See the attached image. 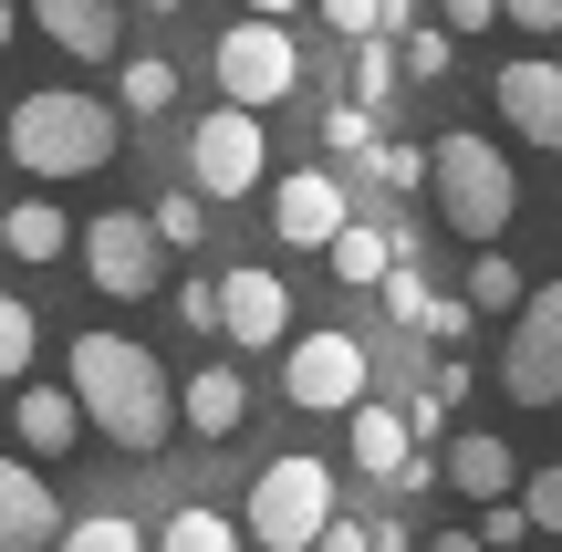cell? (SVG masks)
Returning <instances> with one entry per match:
<instances>
[{
    "label": "cell",
    "mask_w": 562,
    "mask_h": 552,
    "mask_svg": "<svg viewBox=\"0 0 562 552\" xmlns=\"http://www.w3.org/2000/svg\"><path fill=\"white\" fill-rule=\"evenodd\" d=\"M63 386H74L83 428L136 449V459H157L167 438H178V375H167L136 334H104V324L74 334V345H63Z\"/></svg>",
    "instance_id": "6da1fadb"
},
{
    "label": "cell",
    "mask_w": 562,
    "mask_h": 552,
    "mask_svg": "<svg viewBox=\"0 0 562 552\" xmlns=\"http://www.w3.org/2000/svg\"><path fill=\"white\" fill-rule=\"evenodd\" d=\"M115 146H125V115H115L104 94L42 83V94L11 104V167H21V178H42V188H63V178H104V167H115Z\"/></svg>",
    "instance_id": "7a4b0ae2"
},
{
    "label": "cell",
    "mask_w": 562,
    "mask_h": 552,
    "mask_svg": "<svg viewBox=\"0 0 562 552\" xmlns=\"http://www.w3.org/2000/svg\"><path fill=\"white\" fill-rule=\"evenodd\" d=\"M427 199H438V219L459 229L469 250H501V229L521 219V178H510V157L490 136H469V125H448V136L427 146Z\"/></svg>",
    "instance_id": "3957f363"
},
{
    "label": "cell",
    "mask_w": 562,
    "mask_h": 552,
    "mask_svg": "<svg viewBox=\"0 0 562 552\" xmlns=\"http://www.w3.org/2000/svg\"><path fill=\"white\" fill-rule=\"evenodd\" d=\"M334 511H344L334 470H323L313 449H281V459H261V480H250V500H240V542H261V552H313Z\"/></svg>",
    "instance_id": "277c9868"
},
{
    "label": "cell",
    "mask_w": 562,
    "mask_h": 552,
    "mask_svg": "<svg viewBox=\"0 0 562 552\" xmlns=\"http://www.w3.org/2000/svg\"><path fill=\"white\" fill-rule=\"evenodd\" d=\"M364 386H375V345L344 324H313L302 345H281V396H292L302 417H355Z\"/></svg>",
    "instance_id": "5b68a950"
},
{
    "label": "cell",
    "mask_w": 562,
    "mask_h": 552,
    "mask_svg": "<svg viewBox=\"0 0 562 552\" xmlns=\"http://www.w3.org/2000/svg\"><path fill=\"white\" fill-rule=\"evenodd\" d=\"M209 74H220V104H240V115H271L281 94H302V42L292 21H229L220 53H209Z\"/></svg>",
    "instance_id": "8992f818"
},
{
    "label": "cell",
    "mask_w": 562,
    "mask_h": 552,
    "mask_svg": "<svg viewBox=\"0 0 562 552\" xmlns=\"http://www.w3.org/2000/svg\"><path fill=\"white\" fill-rule=\"evenodd\" d=\"M261 178H271V136H261V115H240V104H209V115L188 125V188H199L209 209H229V199H250Z\"/></svg>",
    "instance_id": "52a82bcc"
},
{
    "label": "cell",
    "mask_w": 562,
    "mask_h": 552,
    "mask_svg": "<svg viewBox=\"0 0 562 552\" xmlns=\"http://www.w3.org/2000/svg\"><path fill=\"white\" fill-rule=\"evenodd\" d=\"M74 250H83V282H94L104 303H146V292L167 282V250H157V229H146V209H94V219L74 229Z\"/></svg>",
    "instance_id": "ba28073f"
},
{
    "label": "cell",
    "mask_w": 562,
    "mask_h": 552,
    "mask_svg": "<svg viewBox=\"0 0 562 552\" xmlns=\"http://www.w3.org/2000/svg\"><path fill=\"white\" fill-rule=\"evenodd\" d=\"M501 386H510V407H562V282H531V303L510 313Z\"/></svg>",
    "instance_id": "9c48e42d"
},
{
    "label": "cell",
    "mask_w": 562,
    "mask_h": 552,
    "mask_svg": "<svg viewBox=\"0 0 562 552\" xmlns=\"http://www.w3.org/2000/svg\"><path fill=\"white\" fill-rule=\"evenodd\" d=\"M220 345H240V354L292 345V282L271 261H229L220 271Z\"/></svg>",
    "instance_id": "30bf717a"
},
{
    "label": "cell",
    "mask_w": 562,
    "mask_h": 552,
    "mask_svg": "<svg viewBox=\"0 0 562 552\" xmlns=\"http://www.w3.org/2000/svg\"><path fill=\"white\" fill-rule=\"evenodd\" d=\"M490 104H501V125H510L521 146L562 157V63H552V53H510L501 74H490Z\"/></svg>",
    "instance_id": "8fae6325"
},
{
    "label": "cell",
    "mask_w": 562,
    "mask_h": 552,
    "mask_svg": "<svg viewBox=\"0 0 562 552\" xmlns=\"http://www.w3.org/2000/svg\"><path fill=\"white\" fill-rule=\"evenodd\" d=\"M344 219H355V199H344L334 167H292V178H271V229H281V250H334Z\"/></svg>",
    "instance_id": "7c38bea8"
},
{
    "label": "cell",
    "mask_w": 562,
    "mask_h": 552,
    "mask_svg": "<svg viewBox=\"0 0 562 552\" xmlns=\"http://www.w3.org/2000/svg\"><path fill=\"white\" fill-rule=\"evenodd\" d=\"M32 21L63 63H115L125 53V0H32Z\"/></svg>",
    "instance_id": "4fadbf2b"
},
{
    "label": "cell",
    "mask_w": 562,
    "mask_h": 552,
    "mask_svg": "<svg viewBox=\"0 0 562 552\" xmlns=\"http://www.w3.org/2000/svg\"><path fill=\"white\" fill-rule=\"evenodd\" d=\"M438 480H448L459 500H480V511H490V500L521 491V459H510L501 428H459V438H448V459H438Z\"/></svg>",
    "instance_id": "5bb4252c"
},
{
    "label": "cell",
    "mask_w": 562,
    "mask_h": 552,
    "mask_svg": "<svg viewBox=\"0 0 562 552\" xmlns=\"http://www.w3.org/2000/svg\"><path fill=\"white\" fill-rule=\"evenodd\" d=\"M178 428H199L209 449H229V438L250 428V375H240V365H199V375H178Z\"/></svg>",
    "instance_id": "9a60e30c"
},
{
    "label": "cell",
    "mask_w": 562,
    "mask_h": 552,
    "mask_svg": "<svg viewBox=\"0 0 562 552\" xmlns=\"http://www.w3.org/2000/svg\"><path fill=\"white\" fill-rule=\"evenodd\" d=\"M11 438H21V459H74V438H83V407H74V386H11Z\"/></svg>",
    "instance_id": "2e32d148"
},
{
    "label": "cell",
    "mask_w": 562,
    "mask_h": 552,
    "mask_svg": "<svg viewBox=\"0 0 562 552\" xmlns=\"http://www.w3.org/2000/svg\"><path fill=\"white\" fill-rule=\"evenodd\" d=\"M53 480L32 459H0V552H53Z\"/></svg>",
    "instance_id": "e0dca14e"
},
{
    "label": "cell",
    "mask_w": 562,
    "mask_h": 552,
    "mask_svg": "<svg viewBox=\"0 0 562 552\" xmlns=\"http://www.w3.org/2000/svg\"><path fill=\"white\" fill-rule=\"evenodd\" d=\"M323 261H334V282H355V292H375L385 271H396V261H417V240H406L396 219H344V229H334V250H323Z\"/></svg>",
    "instance_id": "ac0fdd59"
},
{
    "label": "cell",
    "mask_w": 562,
    "mask_h": 552,
    "mask_svg": "<svg viewBox=\"0 0 562 552\" xmlns=\"http://www.w3.org/2000/svg\"><path fill=\"white\" fill-rule=\"evenodd\" d=\"M63 250H74V219H63V209L42 199V188L0 209V261H32V271H53Z\"/></svg>",
    "instance_id": "d6986e66"
},
{
    "label": "cell",
    "mask_w": 562,
    "mask_h": 552,
    "mask_svg": "<svg viewBox=\"0 0 562 552\" xmlns=\"http://www.w3.org/2000/svg\"><path fill=\"white\" fill-rule=\"evenodd\" d=\"M344 449H355V470H364V480H385V491H396V470L417 459V428H406L396 407H375V396H364L355 428H344Z\"/></svg>",
    "instance_id": "ffe728a7"
},
{
    "label": "cell",
    "mask_w": 562,
    "mask_h": 552,
    "mask_svg": "<svg viewBox=\"0 0 562 552\" xmlns=\"http://www.w3.org/2000/svg\"><path fill=\"white\" fill-rule=\"evenodd\" d=\"M146 552H240V521H229L220 500H178V511H167V532L146 542Z\"/></svg>",
    "instance_id": "44dd1931"
},
{
    "label": "cell",
    "mask_w": 562,
    "mask_h": 552,
    "mask_svg": "<svg viewBox=\"0 0 562 552\" xmlns=\"http://www.w3.org/2000/svg\"><path fill=\"white\" fill-rule=\"evenodd\" d=\"M167 104H178V63H167V53H136V63H125V74H115V115H167Z\"/></svg>",
    "instance_id": "7402d4cb"
},
{
    "label": "cell",
    "mask_w": 562,
    "mask_h": 552,
    "mask_svg": "<svg viewBox=\"0 0 562 552\" xmlns=\"http://www.w3.org/2000/svg\"><path fill=\"white\" fill-rule=\"evenodd\" d=\"M323 21H334L344 42H396L406 21H417V0H313Z\"/></svg>",
    "instance_id": "603a6c76"
},
{
    "label": "cell",
    "mask_w": 562,
    "mask_h": 552,
    "mask_svg": "<svg viewBox=\"0 0 562 552\" xmlns=\"http://www.w3.org/2000/svg\"><path fill=\"white\" fill-rule=\"evenodd\" d=\"M53 552H146V532H136V511H115V500H104V511H74V521H63Z\"/></svg>",
    "instance_id": "cb8c5ba5"
},
{
    "label": "cell",
    "mask_w": 562,
    "mask_h": 552,
    "mask_svg": "<svg viewBox=\"0 0 562 552\" xmlns=\"http://www.w3.org/2000/svg\"><path fill=\"white\" fill-rule=\"evenodd\" d=\"M396 42H355V74H344V104H364V115H385L396 104Z\"/></svg>",
    "instance_id": "d4e9b609"
},
{
    "label": "cell",
    "mask_w": 562,
    "mask_h": 552,
    "mask_svg": "<svg viewBox=\"0 0 562 552\" xmlns=\"http://www.w3.org/2000/svg\"><path fill=\"white\" fill-rule=\"evenodd\" d=\"M469 313H521L531 303V282H521V261H501V250H480L469 261V292H459Z\"/></svg>",
    "instance_id": "484cf974"
},
{
    "label": "cell",
    "mask_w": 562,
    "mask_h": 552,
    "mask_svg": "<svg viewBox=\"0 0 562 552\" xmlns=\"http://www.w3.org/2000/svg\"><path fill=\"white\" fill-rule=\"evenodd\" d=\"M146 229H157V250H209V199L199 188H167V199L146 209Z\"/></svg>",
    "instance_id": "4316f807"
},
{
    "label": "cell",
    "mask_w": 562,
    "mask_h": 552,
    "mask_svg": "<svg viewBox=\"0 0 562 552\" xmlns=\"http://www.w3.org/2000/svg\"><path fill=\"white\" fill-rule=\"evenodd\" d=\"M32 354H42V324L21 292H0V386H32Z\"/></svg>",
    "instance_id": "83f0119b"
},
{
    "label": "cell",
    "mask_w": 562,
    "mask_h": 552,
    "mask_svg": "<svg viewBox=\"0 0 562 552\" xmlns=\"http://www.w3.org/2000/svg\"><path fill=\"white\" fill-rule=\"evenodd\" d=\"M448 63H459V42H448L438 21H406L396 32V74L406 83H448Z\"/></svg>",
    "instance_id": "f1b7e54d"
},
{
    "label": "cell",
    "mask_w": 562,
    "mask_h": 552,
    "mask_svg": "<svg viewBox=\"0 0 562 552\" xmlns=\"http://www.w3.org/2000/svg\"><path fill=\"white\" fill-rule=\"evenodd\" d=\"M364 178H375L385 199H417V188H427V146H406V136H375V157H364Z\"/></svg>",
    "instance_id": "f546056e"
},
{
    "label": "cell",
    "mask_w": 562,
    "mask_h": 552,
    "mask_svg": "<svg viewBox=\"0 0 562 552\" xmlns=\"http://www.w3.org/2000/svg\"><path fill=\"white\" fill-rule=\"evenodd\" d=\"M510 500H521L531 532H552V542H562V470H521V491H510Z\"/></svg>",
    "instance_id": "4dcf8cb0"
},
{
    "label": "cell",
    "mask_w": 562,
    "mask_h": 552,
    "mask_svg": "<svg viewBox=\"0 0 562 552\" xmlns=\"http://www.w3.org/2000/svg\"><path fill=\"white\" fill-rule=\"evenodd\" d=\"M375 292H385V324H406V334H427V303H438V292H427V282H417V271H406V261H396V271H385V282H375Z\"/></svg>",
    "instance_id": "1f68e13d"
},
{
    "label": "cell",
    "mask_w": 562,
    "mask_h": 552,
    "mask_svg": "<svg viewBox=\"0 0 562 552\" xmlns=\"http://www.w3.org/2000/svg\"><path fill=\"white\" fill-rule=\"evenodd\" d=\"M323 146H334V157H375V115H364V104H334V115H323Z\"/></svg>",
    "instance_id": "d6a6232c"
},
{
    "label": "cell",
    "mask_w": 562,
    "mask_h": 552,
    "mask_svg": "<svg viewBox=\"0 0 562 552\" xmlns=\"http://www.w3.org/2000/svg\"><path fill=\"white\" fill-rule=\"evenodd\" d=\"M178 324L188 334H220V271H188V282H178Z\"/></svg>",
    "instance_id": "836d02e7"
},
{
    "label": "cell",
    "mask_w": 562,
    "mask_h": 552,
    "mask_svg": "<svg viewBox=\"0 0 562 552\" xmlns=\"http://www.w3.org/2000/svg\"><path fill=\"white\" fill-rule=\"evenodd\" d=\"M521 542H531L521 500H490V521H480V552H521Z\"/></svg>",
    "instance_id": "e575fe53"
},
{
    "label": "cell",
    "mask_w": 562,
    "mask_h": 552,
    "mask_svg": "<svg viewBox=\"0 0 562 552\" xmlns=\"http://www.w3.org/2000/svg\"><path fill=\"white\" fill-rule=\"evenodd\" d=\"M490 21H501V0H438V32H448V42L490 32Z\"/></svg>",
    "instance_id": "d590c367"
},
{
    "label": "cell",
    "mask_w": 562,
    "mask_h": 552,
    "mask_svg": "<svg viewBox=\"0 0 562 552\" xmlns=\"http://www.w3.org/2000/svg\"><path fill=\"white\" fill-rule=\"evenodd\" d=\"M501 21H510V32H531V42H552L562 32V0H501Z\"/></svg>",
    "instance_id": "8d00e7d4"
},
{
    "label": "cell",
    "mask_w": 562,
    "mask_h": 552,
    "mask_svg": "<svg viewBox=\"0 0 562 552\" xmlns=\"http://www.w3.org/2000/svg\"><path fill=\"white\" fill-rule=\"evenodd\" d=\"M313 552H375V521H364V511H334V521H323V542Z\"/></svg>",
    "instance_id": "74e56055"
},
{
    "label": "cell",
    "mask_w": 562,
    "mask_h": 552,
    "mask_svg": "<svg viewBox=\"0 0 562 552\" xmlns=\"http://www.w3.org/2000/svg\"><path fill=\"white\" fill-rule=\"evenodd\" d=\"M417 552H480V532H469V521H448L438 542H417Z\"/></svg>",
    "instance_id": "f35d334b"
},
{
    "label": "cell",
    "mask_w": 562,
    "mask_h": 552,
    "mask_svg": "<svg viewBox=\"0 0 562 552\" xmlns=\"http://www.w3.org/2000/svg\"><path fill=\"white\" fill-rule=\"evenodd\" d=\"M302 11V0H250V21H292Z\"/></svg>",
    "instance_id": "ab89813d"
},
{
    "label": "cell",
    "mask_w": 562,
    "mask_h": 552,
    "mask_svg": "<svg viewBox=\"0 0 562 552\" xmlns=\"http://www.w3.org/2000/svg\"><path fill=\"white\" fill-rule=\"evenodd\" d=\"M11 32H21V0H0V53H11Z\"/></svg>",
    "instance_id": "60d3db41"
},
{
    "label": "cell",
    "mask_w": 562,
    "mask_h": 552,
    "mask_svg": "<svg viewBox=\"0 0 562 552\" xmlns=\"http://www.w3.org/2000/svg\"><path fill=\"white\" fill-rule=\"evenodd\" d=\"M125 11H157V21H167V11H188V0H125Z\"/></svg>",
    "instance_id": "b9f144b4"
},
{
    "label": "cell",
    "mask_w": 562,
    "mask_h": 552,
    "mask_svg": "<svg viewBox=\"0 0 562 552\" xmlns=\"http://www.w3.org/2000/svg\"><path fill=\"white\" fill-rule=\"evenodd\" d=\"M375 552H417V542H406V532H375Z\"/></svg>",
    "instance_id": "7bdbcfd3"
}]
</instances>
